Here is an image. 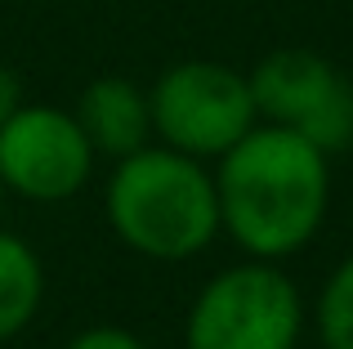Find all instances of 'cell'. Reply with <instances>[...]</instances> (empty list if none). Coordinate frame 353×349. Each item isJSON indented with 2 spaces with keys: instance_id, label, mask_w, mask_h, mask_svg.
<instances>
[{
  "instance_id": "obj_10",
  "label": "cell",
  "mask_w": 353,
  "mask_h": 349,
  "mask_svg": "<svg viewBox=\"0 0 353 349\" xmlns=\"http://www.w3.org/2000/svg\"><path fill=\"white\" fill-rule=\"evenodd\" d=\"M63 349H148V345L139 341L134 332H125V327L99 323V327H85V332H77Z\"/></svg>"
},
{
  "instance_id": "obj_8",
  "label": "cell",
  "mask_w": 353,
  "mask_h": 349,
  "mask_svg": "<svg viewBox=\"0 0 353 349\" xmlns=\"http://www.w3.org/2000/svg\"><path fill=\"white\" fill-rule=\"evenodd\" d=\"M45 300V269L41 255L14 233H0V345L32 327Z\"/></svg>"
},
{
  "instance_id": "obj_7",
  "label": "cell",
  "mask_w": 353,
  "mask_h": 349,
  "mask_svg": "<svg viewBox=\"0 0 353 349\" xmlns=\"http://www.w3.org/2000/svg\"><path fill=\"white\" fill-rule=\"evenodd\" d=\"M77 121L85 139L94 143L99 157H125V152L152 143V108L148 90H139L130 77H99L81 90L77 99Z\"/></svg>"
},
{
  "instance_id": "obj_12",
  "label": "cell",
  "mask_w": 353,
  "mask_h": 349,
  "mask_svg": "<svg viewBox=\"0 0 353 349\" xmlns=\"http://www.w3.org/2000/svg\"><path fill=\"white\" fill-rule=\"evenodd\" d=\"M0 197H5V188H0Z\"/></svg>"
},
{
  "instance_id": "obj_3",
  "label": "cell",
  "mask_w": 353,
  "mask_h": 349,
  "mask_svg": "<svg viewBox=\"0 0 353 349\" xmlns=\"http://www.w3.org/2000/svg\"><path fill=\"white\" fill-rule=\"evenodd\" d=\"M304 332L300 287L277 260H250L219 269L192 296L183 318L188 349H295Z\"/></svg>"
},
{
  "instance_id": "obj_2",
  "label": "cell",
  "mask_w": 353,
  "mask_h": 349,
  "mask_svg": "<svg viewBox=\"0 0 353 349\" xmlns=\"http://www.w3.org/2000/svg\"><path fill=\"white\" fill-rule=\"evenodd\" d=\"M103 206L112 233L143 260H192L219 233L210 166L165 143H143L117 157Z\"/></svg>"
},
{
  "instance_id": "obj_4",
  "label": "cell",
  "mask_w": 353,
  "mask_h": 349,
  "mask_svg": "<svg viewBox=\"0 0 353 349\" xmlns=\"http://www.w3.org/2000/svg\"><path fill=\"white\" fill-rule=\"evenodd\" d=\"M152 139L197 161H219L259 121L250 77L215 59L170 63L148 90Z\"/></svg>"
},
{
  "instance_id": "obj_5",
  "label": "cell",
  "mask_w": 353,
  "mask_h": 349,
  "mask_svg": "<svg viewBox=\"0 0 353 349\" xmlns=\"http://www.w3.org/2000/svg\"><path fill=\"white\" fill-rule=\"evenodd\" d=\"M246 77L259 121L304 134L327 157L353 148V81L327 54L273 50Z\"/></svg>"
},
{
  "instance_id": "obj_9",
  "label": "cell",
  "mask_w": 353,
  "mask_h": 349,
  "mask_svg": "<svg viewBox=\"0 0 353 349\" xmlns=\"http://www.w3.org/2000/svg\"><path fill=\"white\" fill-rule=\"evenodd\" d=\"M313 323H318L322 349H353V255H345L322 282Z\"/></svg>"
},
{
  "instance_id": "obj_11",
  "label": "cell",
  "mask_w": 353,
  "mask_h": 349,
  "mask_svg": "<svg viewBox=\"0 0 353 349\" xmlns=\"http://www.w3.org/2000/svg\"><path fill=\"white\" fill-rule=\"evenodd\" d=\"M18 108H23V81L14 77V68L0 63V126H5Z\"/></svg>"
},
{
  "instance_id": "obj_6",
  "label": "cell",
  "mask_w": 353,
  "mask_h": 349,
  "mask_svg": "<svg viewBox=\"0 0 353 349\" xmlns=\"http://www.w3.org/2000/svg\"><path fill=\"white\" fill-rule=\"evenodd\" d=\"M94 143L68 108L23 103L0 126V188L41 206L77 197L94 174Z\"/></svg>"
},
{
  "instance_id": "obj_1",
  "label": "cell",
  "mask_w": 353,
  "mask_h": 349,
  "mask_svg": "<svg viewBox=\"0 0 353 349\" xmlns=\"http://www.w3.org/2000/svg\"><path fill=\"white\" fill-rule=\"evenodd\" d=\"M219 233L250 260H286L318 237L331 206V157L286 126L255 121L215 161Z\"/></svg>"
}]
</instances>
